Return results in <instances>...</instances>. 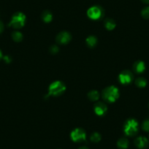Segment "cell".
Masks as SVG:
<instances>
[{
    "label": "cell",
    "instance_id": "6da1fadb",
    "mask_svg": "<svg viewBox=\"0 0 149 149\" xmlns=\"http://www.w3.org/2000/svg\"><path fill=\"white\" fill-rule=\"evenodd\" d=\"M118 90L115 86H109L106 88L102 92V97L104 100L109 102H113L118 97Z\"/></svg>",
    "mask_w": 149,
    "mask_h": 149
},
{
    "label": "cell",
    "instance_id": "7a4b0ae2",
    "mask_svg": "<svg viewBox=\"0 0 149 149\" xmlns=\"http://www.w3.org/2000/svg\"><path fill=\"white\" fill-rule=\"evenodd\" d=\"M26 21V16L22 13H17L13 16L10 23V26L15 29H20L24 25Z\"/></svg>",
    "mask_w": 149,
    "mask_h": 149
},
{
    "label": "cell",
    "instance_id": "3957f363",
    "mask_svg": "<svg viewBox=\"0 0 149 149\" xmlns=\"http://www.w3.org/2000/svg\"><path fill=\"white\" fill-rule=\"evenodd\" d=\"M65 86L60 81L53 83L49 87V94L53 96H58L62 94L65 90Z\"/></svg>",
    "mask_w": 149,
    "mask_h": 149
},
{
    "label": "cell",
    "instance_id": "277c9868",
    "mask_svg": "<svg viewBox=\"0 0 149 149\" xmlns=\"http://www.w3.org/2000/svg\"><path fill=\"white\" fill-rule=\"evenodd\" d=\"M137 122L134 119H130L126 122L124 126V132L129 136H132L137 132Z\"/></svg>",
    "mask_w": 149,
    "mask_h": 149
},
{
    "label": "cell",
    "instance_id": "5b68a950",
    "mask_svg": "<svg viewBox=\"0 0 149 149\" xmlns=\"http://www.w3.org/2000/svg\"><path fill=\"white\" fill-rule=\"evenodd\" d=\"M87 15L93 20L99 19L102 15V10L99 6H93L88 10Z\"/></svg>",
    "mask_w": 149,
    "mask_h": 149
},
{
    "label": "cell",
    "instance_id": "8992f818",
    "mask_svg": "<svg viewBox=\"0 0 149 149\" xmlns=\"http://www.w3.org/2000/svg\"><path fill=\"white\" fill-rule=\"evenodd\" d=\"M71 137L74 141L79 142L84 140L86 138L85 132L81 129H76L72 132Z\"/></svg>",
    "mask_w": 149,
    "mask_h": 149
},
{
    "label": "cell",
    "instance_id": "52a82bcc",
    "mask_svg": "<svg viewBox=\"0 0 149 149\" xmlns=\"http://www.w3.org/2000/svg\"><path fill=\"white\" fill-rule=\"evenodd\" d=\"M132 74L130 71H127V70L122 72L119 75V81L123 84H130L132 81Z\"/></svg>",
    "mask_w": 149,
    "mask_h": 149
},
{
    "label": "cell",
    "instance_id": "ba28073f",
    "mask_svg": "<svg viewBox=\"0 0 149 149\" xmlns=\"http://www.w3.org/2000/svg\"><path fill=\"white\" fill-rule=\"evenodd\" d=\"M71 39V36L67 32H61L58 34L56 37V40L60 44L67 43Z\"/></svg>",
    "mask_w": 149,
    "mask_h": 149
},
{
    "label": "cell",
    "instance_id": "9c48e42d",
    "mask_svg": "<svg viewBox=\"0 0 149 149\" xmlns=\"http://www.w3.org/2000/svg\"><path fill=\"white\" fill-rule=\"evenodd\" d=\"M94 110L96 113L99 116H102L107 110V107L102 102H98L94 105Z\"/></svg>",
    "mask_w": 149,
    "mask_h": 149
},
{
    "label": "cell",
    "instance_id": "30bf717a",
    "mask_svg": "<svg viewBox=\"0 0 149 149\" xmlns=\"http://www.w3.org/2000/svg\"><path fill=\"white\" fill-rule=\"evenodd\" d=\"M148 144V141L144 137H139L135 140V145L139 148H144L147 147Z\"/></svg>",
    "mask_w": 149,
    "mask_h": 149
},
{
    "label": "cell",
    "instance_id": "8fae6325",
    "mask_svg": "<svg viewBox=\"0 0 149 149\" xmlns=\"http://www.w3.org/2000/svg\"><path fill=\"white\" fill-rule=\"evenodd\" d=\"M134 70L136 72L141 73L145 70V64L143 61H137L134 64Z\"/></svg>",
    "mask_w": 149,
    "mask_h": 149
},
{
    "label": "cell",
    "instance_id": "7c38bea8",
    "mask_svg": "<svg viewBox=\"0 0 149 149\" xmlns=\"http://www.w3.org/2000/svg\"><path fill=\"white\" fill-rule=\"evenodd\" d=\"M104 26H105V27L107 29L111 30L113 28H115L116 23L114 22L113 20L110 19V18H107V19H106L105 21H104Z\"/></svg>",
    "mask_w": 149,
    "mask_h": 149
},
{
    "label": "cell",
    "instance_id": "4fadbf2b",
    "mask_svg": "<svg viewBox=\"0 0 149 149\" xmlns=\"http://www.w3.org/2000/svg\"><path fill=\"white\" fill-rule=\"evenodd\" d=\"M42 18L44 21L48 23L52 20V14H51L49 11H45V12H43V13H42Z\"/></svg>",
    "mask_w": 149,
    "mask_h": 149
},
{
    "label": "cell",
    "instance_id": "5bb4252c",
    "mask_svg": "<svg viewBox=\"0 0 149 149\" xmlns=\"http://www.w3.org/2000/svg\"><path fill=\"white\" fill-rule=\"evenodd\" d=\"M128 140L125 138H121L118 140V146L120 148H127V146H128Z\"/></svg>",
    "mask_w": 149,
    "mask_h": 149
},
{
    "label": "cell",
    "instance_id": "9a60e30c",
    "mask_svg": "<svg viewBox=\"0 0 149 149\" xmlns=\"http://www.w3.org/2000/svg\"><path fill=\"white\" fill-rule=\"evenodd\" d=\"M88 98H89L91 100H92V101H96V100H98L99 97H100L99 93L97 92V91H90V92L88 93Z\"/></svg>",
    "mask_w": 149,
    "mask_h": 149
},
{
    "label": "cell",
    "instance_id": "2e32d148",
    "mask_svg": "<svg viewBox=\"0 0 149 149\" xmlns=\"http://www.w3.org/2000/svg\"><path fill=\"white\" fill-rule=\"evenodd\" d=\"M86 42L88 45H89L90 47H94L97 44V39L94 37H93V36H90L89 37L87 38Z\"/></svg>",
    "mask_w": 149,
    "mask_h": 149
},
{
    "label": "cell",
    "instance_id": "e0dca14e",
    "mask_svg": "<svg viewBox=\"0 0 149 149\" xmlns=\"http://www.w3.org/2000/svg\"><path fill=\"white\" fill-rule=\"evenodd\" d=\"M135 84L136 85L139 87H145L146 86V81L143 78H137Z\"/></svg>",
    "mask_w": 149,
    "mask_h": 149
},
{
    "label": "cell",
    "instance_id": "ac0fdd59",
    "mask_svg": "<svg viewBox=\"0 0 149 149\" xmlns=\"http://www.w3.org/2000/svg\"><path fill=\"white\" fill-rule=\"evenodd\" d=\"M13 38L14 40L17 41V42L21 41L22 40V34L20 32H14L13 34Z\"/></svg>",
    "mask_w": 149,
    "mask_h": 149
},
{
    "label": "cell",
    "instance_id": "d6986e66",
    "mask_svg": "<svg viewBox=\"0 0 149 149\" xmlns=\"http://www.w3.org/2000/svg\"><path fill=\"white\" fill-rule=\"evenodd\" d=\"M100 139H101L100 134H98V133H96V132L94 133V134H93L91 137V140H92L93 142H95V143L100 141Z\"/></svg>",
    "mask_w": 149,
    "mask_h": 149
},
{
    "label": "cell",
    "instance_id": "ffe728a7",
    "mask_svg": "<svg viewBox=\"0 0 149 149\" xmlns=\"http://www.w3.org/2000/svg\"><path fill=\"white\" fill-rule=\"evenodd\" d=\"M142 15L145 18H149V7H146L142 10Z\"/></svg>",
    "mask_w": 149,
    "mask_h": 149
},
{
    "label": "cell",
    "instance_id": "44dd1931",
    "mask_svg": "<svg viewBox=\"0 0 149 149\" xmlns=\"http://www.w3.org/2000/svg\"><path fill=\"white\" fill-rule=\"evenodd\" d=\"M143 129L145 131H149V120L145 121L143 124Z\"/></svg>",
    "mask_w": 149,
    "mask_h": 149
},
{
    "label": "cell",
    "instance_id": "7402d4cb",
    "mask_svg": "<svg viewBox=\"0 0 149 149\" xmlns=\"http://www.w3.org/2000/svg\"><path fill=\"white\" fill-rule=\"evenodd\" d=\"M51 51H52V53L57 52L58 51V48L56 46H55V45H54V46L51 47Z\"/></svg>",
    "mask_w": 149,
    "mask_h": 149
},
{
    "label": "cell",
    "instance_id": "603a6c76",
    "mask_svg": "<svg viewBox=\"0 0 149 149\" xmlns=\"http://www.w3.org/2000/svg\"><path fill=\"white\" fill-rule=\"evenodd\" d=\"M2 29H3V24H2V23L0 21V32L2 31Z\"/></svg>",
    "mask_w": 149,
    "mask_h": 149
},
{
    "label": "cell",
    "instance_id": "cb8c5ba5",
    "mask_svg": "<svg viewBox=\"0 0 149 149\" xmlns=\"http://www.w3.org/2000/svg\"><path fill=\"white\" fill-rule=\"evenodd\" d=\"M144 3H146V4H149V0H142Z\"/></svg>",
    "mask_w": 149,
    "mask_h": 149
},
{
    "label": "cell",
    "instance_id": "d4e9b609",
    "mask_svg": "<svg viewBox=\"0 0 149 149\" xmlns=\"http://www.w3.org/2000/svg\"><path fill=\"white\" fill-rule=\"evenodd\" d=\"M79 149H88V148H87L86 147H82V148H79Z\"/></svg>",
    "mask_w": 149,
    "mask_h": 149
},
{
    "label": "cell",
    "instance_id": "484cf974",
    "mask_svg": "<svg viewBox=\"0 0 149 149\" xmlns=\"http://www.w3.org/2000/svg\"><path fill=\"white\" fill-rule=\"evenodd\" d=\"M2 58V53H1V51H0V58Z\"/></svg>",
    "mask_w": 149,
    "mask_h": 149
}]
</instances>
